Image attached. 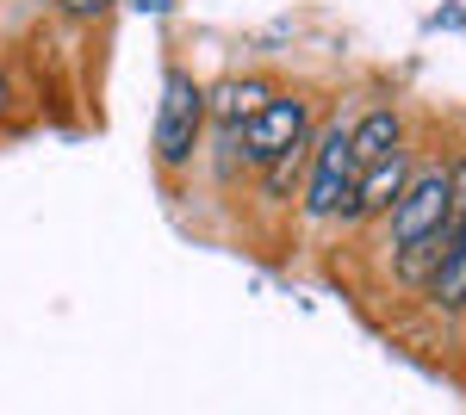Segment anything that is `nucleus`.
<instances>
[{"label":"nucleus","instance_id":"obj_1","mask_svg":"<svg viewBox=\"0 0 466 415\" xmlns=\"http://www.w3.org/2000/svg\"><path fill=\"white\" fill-rule=\"evenodd\" d=\"M355 180H360L355 118L336 112V118H323L318 137H311V162H305V186H299L305 217H311V223H342V211L355 199Z\"/></svg>","mask_w":466,"mask_h":415},{"label":"nucleus","instance_id":"obj_2","mask_svg":"<svg viewBox=\"0 0 466 415\" xmlns=\"http://www.w3.org/2000/svg\"><path fill=\"white\" fill-rule=\"evenodd\" d=\"M206 124H212V112H206V87H199L187 69H168V81H162V105H156V137H149V143H156V162L180 173L193 155H199Z\"/></svg>","mask_w":466,"mask_h":415},{"label":"nucleus","instance_id":"obj_3","mask_svg":"<svg viewBox=\"0 0 466 415\" xmlns=\"http://www.w3.org/2000/svg\"><path fill=\"white\" fill-rule=\"evenodd\" d=\"M435 230H454V168L448 162H430L410 173L404 199L386 211V248H410Z\"/></svg>","mask_w":466,"mask_h":415},{"label":"nucleus","instance_id":"obj_4","mask_svg":"<svg viewBox=\"0 0 466 415\" xmlns=\"http://www.w3.org/2000/svg\"><path fill=\"white\" fill-rule=\"evenodd\" d=\"M305 137H318V112H311L305 94H274V100L261 105V118L243 124V149H249L255 168L274 162V155L292 149V143H305Z\"/></svg>","mask_w":466,"mask_h":415},{"label":"nucleus","instance_id":"obj_5","mask_svg":"<svg viewBox=\"0 0 466 415\" xmlns=\"http://www.w3.org/2000/svg\"><path fill=\"white\" fill-rule=\"evenodd\" d=\"M410 173H417L410 149H392L386 162L360 168V180H355V199H349V211H342V223H360V217H386V211H392L398 199H404Z\"/></svg>","mask_w":466,"mask_h":415},{"label":"nucleus","instance_id":"obj_6","mask_svg":"<svg viewBox=\"0 0 466 415\" xmlns=\"http://www.w3.org/2000/svg\"><path fill=\"white\" fill-rule=\"evenodd\" d=\"M268 100H274V87H268L261 74H230V81L206 87V112H212L218 131H243V124H255Z\"/></svg>","mask_w":466,"mask_h":415},{"label":"nucleus","instance_id":"obj_7","mask_svg":"<svg viewBox=\"0 0 466 415\" xmlns=\"http://www.w3.org/2000/svg\"><path fill=\"white\" fill-rule=\"evenodd\" d=\"M392 149H404V112H398V105H373V112H360V118H355V162H360V168H373V162H386Z\"/></svg>","mask_w":466,"mask_h":415},{"label":"nucleus","instance_id":"obj_8","mask_svg":"<svg viewBox=\"0 0 466 415\" xmlns=\"http://www.w3.org/2000/svg\"><path fill=\"white\" fill-rule=\"evenodd\" d=\"M448 248H454V230H435V236H423V242H410V248H392V279L410 285V291H430V279L441 273Z\"/></svg>","mask_w":466,"mask_h":415},{"label":"nucleus","instance_id":"obj_9","mask_svg":"<svg viewBox=\"0 0 466 415\" xmlns=\"http://www.w3.org/2000/svg\"><path fill=\"white\" fill-rule=\"evenodd\" d=\"M305 162H311V137L280 149L274 162H261V199H292L305 186Z\"/></svg>","mask_w":466,"mask_h":415},{"label":"nucleus","instance_id":"obj_10","mask_svg":"<svg viewBox=\"0 0 466 415\" xmlns=\"http://www.w3.org/2000/svg\"><path fill=\"white\" fill-rule=\"evenodd\" d=\"M206 137H212V149H218V173H224V180H237L243 168H255L249 149H243V131H218V124H212Z\"/></svg>","mask_w":466,"mask_h":415},{"label":"nucleus","instance_id":"obj_11","mask_svg":"<svg viewBox=\"0 0 466 415\" xmlns=\"http://www.w3.org/2000/svg\"><path fill=\"white\" fill-rule=\"evenodd\" d=\"M56 6H63L69 19H106L112 13V0H56Z\"/></svg>","mask_w":466,"mask_h":415},{"label":"nucleus","instance_id":"obj_12","mask_svg":"<svg viewBox=\"0 0 466 415\" xmlns=\"http://www.w3.org/2000/svg\"><path fill=\"white\" fill-rule=\"evenodd\" d=\"M6 100H13V87H6V74H0V112H6Z\"/></svg>","mask_w":466,"mask_h":415}]
</instances>
